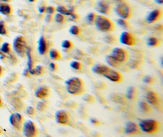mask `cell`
I'll return each mask as SVG.
<instances>
[{
  "label": "cell",
  "mask_w": 163,
  "mask_h": 137,
  "mask_svg": "<svg viewBox=\"0 0 163 137\" xmlns=\"http://www.w3.org/2000/svg\"><path fill=\"white\" fill-rule=\"evenodd\" d=\"M96 16H97L96 13H95L94 12L89 13L86 15V17L85 18L86 22L88 23V24H89V25L94 24V21H95V20Z\"/></svg>",
  "instance_id": "4316f807"
},
{
  "label": "cell",
  "mask_w": 163,
  "mask_h": 137,
  "mask_svg": "<svg viewBox=\"0 0 163 137\" xmlns=\"http://www.w3.org/2000/svg\"><path fill=\"white\" fill-rule=\"evenodd\" d=\"M146 100L149 104L159 108L161 106V102L158 94L153 91H148L146 96Z\"/></svg>",
  "instance_id": "7c38bea8"
},
{
  "label": "cell",
  "mask_w": 163,
  "mask_h": 137,
  "mask_svg": "<svg viewBox=\"0 0 163 137\" xmlns=\"http://www.w3.org/2000/svg\"><path fill=\"white\" fill-rule=\"evenodd\" d=\"M161 17L162 11L160 9H154L147 14L146 17V20L148 23H154L159 20Z\"/></svg>",
  "instance_id": "5bb4252c"
},
{
  "label": "cell",
  "mask_w": 163,
  "mask_h": 137,
  "mask_svg": "<svg viewBox=\"0 0 163 137\" xmlns=\"http://www.w3.org/2000/svg\"><path fill=\"white\" fill-rule=\"evenodd\" d=\"M2 72H3V70H2V67H1V66L0 65V76L2 74Z\"/></svg>",
  "instance_id": "f907efd6"
},
{
  "label": "cell",
  "mask_w": 163,
  "mask_h": 137,
  "mask_svg": "<svg viewBox=\"0 0 163 137\" xmlns=\"http://www.w3.org/2000/svg\"><path fill=\"white\" fill-rule=\"evenodd\" d=\"M44 72V68L41 65H37L35 68H32L30 71H29L30 74L32 75H37L39 76L42 74Z\"/></svg>",
  "instance_id": "484cf974"
},
{
  "label": "cell",
  "mask_w": 163,
  "mask_h": 137,
  "mask_svg": "<svg viewBox=\"0 0 163 137\" xmlns=\"http://www.w3.org/2000/svg\"><path fill=\"white\" fill-rule=\"evenodd\" d=\"M90 121L92 124H94L95 126H99L100 124V122L95 118H91Z\"/></svg>",
  "instance_id": "60d3db41"
},
{
  "label": "cell",
  "mask_w": 163,
  "mask_h": 137,
  "mask_svg": "<svg viewBox=\"0 0 163 137\" xmlns=\"http://www.w3.org/2000/svg\"><path fill=\"white\" fill-rule=\"evenodd\" d=\"M26 113L29 115L33 116L35 114V109L34 108V107H31V106L28 107L26 108Z\"/></svg>",
  "instance_id": "ab89813d"
},
{
  "label": "cell",
  "mask_w": 163,
  "mask_h": 137,
  "mask_svg": "<svg viewBox=\"0 0 163 137\" xmlns=\"http://www.w3.org/2000/svg\"><path fill=\"white\" fill-rule=\"evenodd\" d=\"M67 92L72 95H80L85 92V86L82 80L78 77H73L66 81Z\"/></svg>",
  "instance_id": "6da1fadb"
},
{
  "label": "cell",
  "mask_w": 163,
  "mask_h": 137,
  "mask_svg": "<svg viewBox=\"0 0 163 137\" xmlns=\"http://www.w3.org/2000/svg\"><path fill=\"white\" fill-rule=\"evenodd\" d=\"M49 56L50 59L53 60H58L60 58V54L59 52L56 49L52 48L49 51Z\"/></svg>",
  "instance_id": "d4e9b609"
},
{
  "label": "cell",
  "mask_w": 163,
  "mask_h": 137,
  "mask_svg": "<svg viewBox=\"0 0 163 137\" xmlns=\"http://www.w3.org/2000/svg\"><path fill=\"white\" fill-rule=\"evenodd\" d=\"M94 24L98 30L105 33L111 32L114 29L113 23L110 19L104 15H97Z\"/></svg>",
  "instance_id": "7a4b0ae2"
},
{
  "label": "cell",
  "mask_w": 163,
  "mask_h": 137,
  "mask_svg": "<svg viewBox=\"0 0 163 137\" xmlns=\"http://www.w3.org/2000/svg\"><path fill=\"white\" fill-rule=\"evenodd\" d=\"M36 108H37V110H39V112H43L46 110V104H45L44 102H39L37 103Z\"/></svg>",
  "instance_id": "8d00e7d4"
},
{
  "label": "cell",
  "mask_w": 163,
  "mask_h": 137,
  "mask_svg": "<svg viewBox=\"0 0 163 137\" xmlns=\"http://www.w3.org/2000/svg\"><path fill=\"white\" fill-rule=\"evenodd\" d=\"M54 20L57 23H59V24H62V23L65 22V17L64 15H62V14L59 13H54Z\"/></svg>",
  "instance_id": "1f68e13d"
},
{
  "label": "cell",
  "mask_w": 163,
  "mask_h": 137,
  "mask_svg": "<svg viewBox=\"0 0 163 137\" xmlns=\"http://www.w3.org/2000/svg\"><path fill=\"white\" fill-rule=\"evenodd\" d=\"M23 74H24L25 76H29V74H30V72H29V70H28V69H25V71H24V73H23Z\"/></svg>",
  "instance_id": "f6af8a7d"
},
{
  "label": "cell",
  "mask_w": 163,
  "mask_h": 137,
  "mask_svg": "<svg viewBox=\"0 0 163 137\" xmlns=\"http://www.w3.org/2000/svg\"><path fill=\"white\" fill-rule=\"evenodd\" d=\"M28 1H30V2H31V3H32V2H34L36 0H28Z\"/></svg>",
  "instance_id": "816d5d0a"
},
{
  "label": "cell",
  "mask_w": 163,
  "mask_h": 137,
  "mask_svg": "<svg viewBox=\"0 0 163 137\" xmlns=\"http://www.w3.org/2000/svg\"><path fill=\"white\" fill-rule=\"evenodd\" d=\"M116 22H117L118 25L120 26L121 27L124 28L125 29H127L129 28V25L127 20H125V19L123 18H119L117 19V21H116Z\"/></svg>",
  "instance_id": "4dcf8cb0"
},
{
  "label": "cell",
  "mask_w": 163,
  "mask_h": 137,
  "mask_svg": "<svg viewBox=\"0 0 163 137\" xmlns=\"http://www.w3.org/2000/svg\"><path fill=\"white\" fill-rule=\"evenodd\" d=\"M0 51L3 53L9 54L10 53V44L8 42H4L1 46V49H0Z\"/></svg>",
  "instance_id": "836d02e7"
},
{
  "label": "cell",
  "mask_w": 163,
  "mask_h": 137,
  "mask_svg": "<svg viewBox=\"0 0 163 137\" xmlns=\"http://www.w3.org/2000/svg\"><path fill=\"white\" fill-rule=\"evenodd\" d=\"M11 104L12 105V106L14 107L16 109H21V108H23V104L22 102L21 101V100H20L18 98H14L11 101Z\"/></svg>",
  "instance_id": "83f0119b"
},
{
  "label": "cell",
  "mask_w": 163,
  "mask_h": 137,
  "mask_svg": "<svg viewBox=\"0 0 163 137\" xmlns=\"http://www.w3.org/2000/svg\"><path fill=\"white\" fill-rule=\"evenodd\" d=\"M110 55L120 63H125L128 59V52L125 49L119 48V47H116L112 50Z\"/></svg>",
  "instance_id": "8992f818"
},
{
  "label": "cell",
  "mask_w": 163,
  "mask_h": 137,
  "mask_svg": "<svg viewBox=\"0 0 163 137\" xmlns=\"http://www.w3.org/2000/svg\"><path fill=\"white\" fill-rule=\"evenodd\" d=\"M68 32L73 35H78L81 33V29L79 26L73 25L69 28Z\"/></svg>",
  "instance_id": "f1b7e54d"
},
{
  "label": "cell",
  "mask_w": 163,
  "mask_h": 137,
  "mask_svg": "<svg viewBox=\"0 0 163 137\" xmlns=\"http://www.w3.org/2000/svg\"><path fill=\"white\" fill-rule=\"evenodd\" d=\"M70 16L72 17V18L74 19V20H77V19L78 18V16L77 14H74V13H73L72 14V15H71Z\"/></svg>",
  "instance_id": "bcb514c9"
},
{
  "label": "cell",
  "mask_w": 163,
  "mask_h": 137,
  "mask_svg": "<svg viewBox=\"0 0 163 137\" xmlns=\"http://www.w3.org/2000/svg\"><path fill=\"white\" fill-rule=\"evenodd\" d=\"M48 50L47 41L44 35H41L38 41V51L40 55H45Z\"/></svg>",
  "instance_id": "e0dca14e"
},
{
  "label": "cell",
  "mask_w": 163,
  "mask_h": 137,
  "mask_svg": "<svg viewBox=\"0 0 163 137\" xmlns=\"http://www.w3.org/2000/svg\"><path fill=\"white\" fill-rule=\"evenodd\" d=\"M55 120L60 125H68L70 122L68 113L64 110H60L56 112Z\"/></svg>",
  "instance_id": "30bf717a"
},
{
  "label": "cell",
  "mask_w": 163,
  "mask_h": 137,
  "mask_svg": "<svg viewBox=\"0 0 163 137\" xmlns=\"http://www.w3.org/2000/svg\"><path fill=\"white\" fill-rule=\"evenodd\" d=\"M50 90L46 86H42L38 87L35 91V96L39 99H45L50 96Z\"/></svg>",
  "instance_id": "2e32d148"
},
{
  "label": "cell",
  "mask_w": 163,
  "mask_h": 137,
  "mask_svg": "<svg viewBox=\"0 0 163 137\" xmlns=\"http://www.w3.org/2000/svg\"><path fill=\"white\" fill-rule=\"evenodd\" d=\"M126 96L129 100H134L136 96V89L134 87H129L127 89Z\"/></svg>",
  "instance_id": "44dd1931"
},
{
  "label": "cell",
  "mask_w": 163,
  "mask_h": 137,
  "mask_svg": "<svg viewBox=\"0 0 163 137\" xmlns=\"http://www.w3.org/2000/svg\"><path fill=\"white\" fill-rule=\"evenodd\" d=\"M62 48L65 49H71L73 48V43L68 40H64L61 43Z\"/></svg>",
  "instance_id": "d6a6232c"
},
{
  "label": "cell",
  "mask_w": 163,
  "mask_h": 137,
  "mask_svg": "<svg viewBox=\"0 0 163 137\" xmlns=\"http://www.w3.org/2000/svg\"><path fill=\"white\" fill-rule=\"evenodd\" d=\"M9 122L15 128L20 130L22 127L23 117L20 113H13L9 116Z\"/></svg>",
  "instance_id": "4fadbf2b"
},
{
  "label": "cell",
  "mask_w": 163,
  "mask_h": 137,
  "mask_svg": "<svg viewBox=\"0 0 163 137\" xmlns=\"http://www.w3.org/2000/svg\"><path fill=\"white\" fill-rule=\"evenodd\" d=\"M10 1V0H0V3H7Z\"/></svg>",
  "instance_id": "681fc988"
},
{
  "label": "cell",
  "mask_w": 163,
  "mask_h": 137,
  "mask_svg": "<svg viewBox=\"0 0 163 137\" xmlns=\"http://www.w3.org/2000/svg\"><path fill=\"white\" fill-rule=\"evenodd\" d=\"M111 1H115V2H117V3H119V2L123 1V0H111Z\"/></svg>",
  "instance_id": "c3c4849f"
},
{
  "label": "cell",
  "mask_w": 163,
  "mask_h": 137,
  "mask_svg": "<svg viewBox=\"0 0 163 137\" xmlns=\"http://www.w3.org/2000/svg\"><path fill=\"white\" fill-rule=\"evenodd\" d=\"M139 128L142 131L148 134H155L159 130L158 122L153 120H142L139 121Z\"/></svg>",
  "instance_id": "277c9868"
},
{
  "label": "cell",
  "mask_w": 163,
  "mask_h": 137,
  "mask_svg": "<svg viewBox=\"0 0 163 137\" xmlns=\"http://www.w3.org/2000/svg\"><path fill=\"white\" fill-rule=\"evenodd\" d=\"M23 132L25 136H35L37 135V129L34 122L30 120L25 121L23 125Z\"/></svg>",
  "instance_id": "9c48e42d"
},
{
  "label": "cell",
  "mask_w": 163,
  "mask_h": 137,
  "mask_svg": "<svg viewBox=\"0 0 163 137\" xmlns=\"http://www.w3.org/2000/svg\"><path fill=\"white\" fill-rule=\"evenodd\" d=\"M139 107L140 109L146 113H150L152 111V108L148 102L145 101H140L139 102Z\"/></svg>",
  "instance_id": "cb8c5ba5"
},
{
  "label": "cell",
  "mask_w": 163,
  "mask_h": 137,
  "mask_svg": "<svg viewBox=\"0 0 163 137\" xmlns=\"http://www.w3.org/2000/svg\"><path fill=\"white\" fill-rule=\"evenodd\" d=\"M146 43L147 46L150 47H157L160 45V41L156 37H150L147 39Z\"/></svg>",
  "instance_id": "7402d4cb"
},
{
  "label": "cell",
  "mask_w": 163,
  "mask_h": 137,
  "mask_svg": "<svg viewBox=\"0 0 163 137\" xmlns=\"http://www.w3.org/2000/svg\"><path fill=\"white\" fill-rule=\"evenodd\" d=\"M105 60H106V63H108L109 66H111V67L115 68H119L121 64H122V63H119V62H117V61L115 59H114L111 55H106L105 57Z\"/></svg>",
  "instance_id": "ffe728a7"
},
{
  "label": "cell",
  "mask_w": 163,
  "mask_h": 137,
  "mask_svg": "<svg viewBox=\"0 0 163 137\" xmlns=\"http://www.w3.org/2000/svg\"><path fill=\"white\" fill-rule=\"evenodd\" d=\"M45 8L46 7L45 6H41L39 8V12L40 13H44L45 11Z\"/></svg>",
  "instance_id": "ee69618b"
},
{
  "label": "cell",
  "mask_w": 163,
  "mask_h": 137,
  "mask_svg": "<svg viewBox=\"0 0 163 137\" xmlns=\"http://www.w3.org/2000/svg\"><path fill=\"white\" fill-rule=\"evenodd\" d=\"M70 67L76 70H80L82 68V64L78 61H72L70 63Z\"/></svg>",
  "instance_id": "e575fe53"
},
{
  "label": "cell",
  "mask_w": 163,
  "mask_h": 137,
  "mask_svg": "<svg viewBox=\"0 0 163 137\" xmlns=\"http://www.w3.org/2000/svg\"><path fill=\"white\" fill-rule=\"evenodd\" d=\"M155 2L157 4H162L163 3V0H154Z\"/></svg>",
  "instance_id": "7dc6e473"
},
{
  "label": "cell",
  "mask_w": 163,
  "mask_h": 137,
  "mask_svg": "<svg viewBox=\"0 0 163 137\" xmlns=\"http://www.w3.org/2000/svg\"><path fill=\"white\" fill-rule=\"evenodd\" d=\"M31 48H28L26 52V55L28 58V62H27V65H28V69L29 71L33 68V61L32 59V56L31 54Z\"/></svg>",
  "instance_id": "603a6c76"
},
{
  "label": "cell",
  "mask_w": 163,
  "mask_h": 137,
  "mask_svg": "<svg viewBox=\"0 0 163 137\" xmlns=\"http://www.w3.org/2000/svg\"><path fill=\"white\" fill-rule=\"evenodd\" d=\"M104 41L108 44L114 45L116 41V38L111 34H107L104 37Z\"/></svg>",
  "instance_id": "f546056e"
},
{
  "label": "cell",
  "mask_w": 163,
  "mask_h": 137,
  "mask_svg": "<svg viewBox=\"0 0 163 137\" xmlns=\"http://www.w3.org/2000/svg\"><path fill=\"white\" fill-rule=\"evenodd\" d=\"M7 31L5 26V22L3 20H0V35H6Z\"/></svg>",
  "instance_id": "d590c367"
},
{
  "label": "cell",
  "mask_w": 163,
  "mask_h": 137,
  "mask_svg": "<svg viewBox=\"0 0 163 137\" xmlns=\"http://www.w3.org/2000/svg\"><path fill=\"white\" fill-rule=\"evenodd\" d=\"M103 76L114 82H120L122 81V76L117 71L108 67L102 74Z\"/></svg>",
  "instance_id": "52a82bcc"
},
{
  "label": "cell",
  "mask_w": 163,
  "mask_h": 137,
  "mask_svg": "<svg viewBox=\"0 0 163 137\" xmlns=\"http://www.w3.org/2000/svg\"><path fill=\"white\" fill-rule=\"evenodd\" d=\"M52 18H53L52 15H49V14H47V15H46L45 16V20L46 23H50V21H52Z\"/></svg>",
  "instance_id": "b9f144b4"
},
{
  "label": "cell",
  "mask_w": 163,
  "mask_h": 137,
  "mask_svg": "<svg viewBox=\"0 0 163 137\" xmlns=\"http://www.w3.org/2000/svg\"><path fill=\"white\" fill-rule=\"evenodd\" d=\"M143 82L148 84H152L154 82V79L150 76H146L143 78Z\"/></svg>",
  "instance_id": "f35d334b"
},
{
  "label": "cell",
  "mask_w": 163,
  "mask_h": 137,
  "mask_svg": "<svg viewBox=\"0 0 163 137\" xmlns=\"http://www.w3.org/2000/svg\"><path fill=\"white\" fill-rule=\"evenodd\" d=\"M1 99H0V106H1Z\"/></svg>",
  "instance_id": "f5cc1de1"
},
{
  "label": "cell",
  "mask_w": 163,
  "mask_h": 137,
  "mask_svg": "<svg viewBox=\"0 0 163 137\" xmlns=\"http://www.w3.org/2000/svg\"><path fill=\"white\" fill-rule=\"evenodd\" d=\"M13 49L15 53L21 57H24L27 50V43L25 38L21 35L16 37L13 41Z\"/></svg>",
  "instance_id": "5b68a950"
},
{
  "label": "cell",
  "mask_w": 163,
  "mask_h": 137,
  "mask_svg": "<svg viewBox=\"0 0 163 137\" xmlns=\"http://www.w3.org/2000/svg\"><path fill=\"white\" fill-rule=\"evenodd\" d=\"M11 11V7L7 3H0V13L7 16L10 15Z\"/></svg>",
  "instance_id": "ac0fdd59"
},
{
  "label": "cell",
  "mask_w": 163,
  "mask_h": 137,
  "mask_svg": "<svg viewBox=\"0 0 163 137\" xmlns=\"http://www.w3.org/2000/svg\"><path fill=\"white\" fill-rule=\"evenodd\" d=\"M56 11H57L58 13L62 14L63 15H70V16L73 13V10L70 9H67L66 7H65L62 5H58L56 8Z\"/></svg>",
  "instance_id": "d6986e66"
},
{
  "label": "cell",
  "mask_w": 163,
  "mask_h": 137,
  "mask_svg": "<svg viewBox=\"0 0 163 137\" xmlns=\"http://www.w3.org/2000/svg\"><path fill=\"white\" fill-rule=\"evenodd\" d=\"M49 67H50V68L52 70V71H55L56 70L57 68V66L56 65L55 63H54L53 62H51L49 64Z\"/></svg>",
  "instance_id": "7bdbcfd3"
},
{
  "label": "cell",
  "mask_w": 163,
  "mask_h": 137,
  "mask_svg": "<svg viewBox=\"0 0 163 137\" xmlns=\"http://www.w3.org/2000/svg\"><path fill=\"white\" fill-rule=\"evenodd\" d=\"M56 12V8L54 6H47L45 8V12L49 15H53Z\"/></svg>",
  "instance_id": "74e56055"
},
{
  "label": "cell",
  "mask_w": 163,
  "mask_h": 137,
  "mask_svg": "<svg viewBox=\"0 0 163 137\" xmlns=\"http://www.w3.org/2000/svg\"><path fill=\"white\" fill-rule=\"evenodd\" d=\"M124 131L125 133L128 135H137L139 132V127L136 123H134L133 122L129 121L127 122L126 124H125Z\"/></svg>",
  "instance_id": "9a60e30c"
},
{
  "label": "cell",
  "mask_w": 163,
  "mask_h": 137,
  "mask_svg": "<svg viewBox=\"0 0 163 137\" xmlns=\"http://www.w3.org/2000/svg\"><path fill=\"white\" fill-rule=\"evenodd\" d=\"M114 12L120 18L128 20L132 16V9L127 2L122 1L117 3L114 7Z\"/></svg>",
  "instance_id": "3957f363"
},
{
  "label": "cell",
  "mask_w": 163,
  "mask_h": 137,
  "mask_svg": "<svg viewBox=\"0 0 163 137\" xmlns=\"http://www.w3.org/2000/svg\"><path fill=\"white\" fill-rule=\"evenodd\" d=\"M95 10L103 15H108L110 13L111 6L110 3L106 0H100L96 3Z\"/></svg>",
  "instance_id": "8fae6325"
},
{
  "label": "cell",
  "mask_w": 163,
  "mask_h": 137,
  "mask_svg": "<svg viewBox=\"0 0 163 137\" xmlns=\"http://www.w3.org/2000/svg\"><path fill=\"white\" fill-rule=\"evenodd\" d=\"M119 41L120 43L129 46H134L136 42V38L134 35L128 31H123L122 32L120 35Z\"/></svg>",
  "instance_id": "ba28073f"
}]
</instances>
